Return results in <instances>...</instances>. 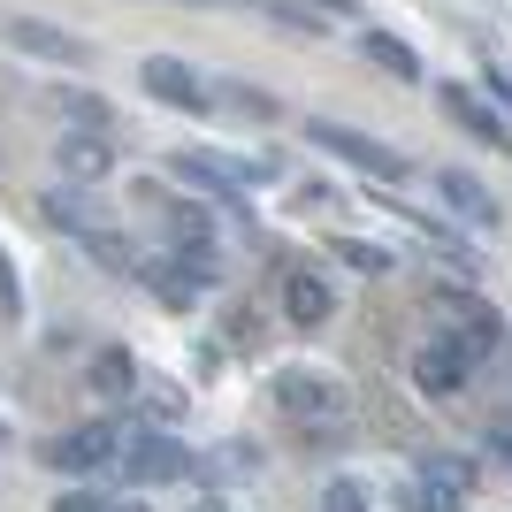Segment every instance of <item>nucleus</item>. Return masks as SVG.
<instances>
[{
    "label": "nucleus",
    "instance_id": "1",
    "mask_svg": "<svg viewBox=\"0 0 512 512\" xmlns=\"http://www.w3.org/2000/svg\"><path fill=\"white\" fill-rule=\"evenodd\" d=\"M115 474H123V490H153V482H192L199 459L176 444V436H161V428H123Z\"/></svg>",
    "mask_w": 512,
    "mask_h": 512
},
{
    "label": "nucleus",
    "instance_id": "2",
    "mask_svg": "<svg viewBox=\"0 0 512 512\" xmlns=\"http://www.w3.org/2000/svg\"><path fill=\"white\" fill-rule=\"evenodd\" d=\"M169 176H184V184H199V192L214 199H245L253 184H268V161H245V153H207V146H176L169 153Z\"/></svg>",
    "mask_w": 512,
    "mask_h": 512
},
{
    "label": "nucleus",
    "instance_id": "3",
    "mask_svg": "<svg viewBox=\"0 0 512 512\" xmlns=\"http://www.w3.org/2000/svg\"><path fill=\"white\" fill-rule=\"evenodd\" d=\"M306 138H314L321 153H337V161H352L360 176H375V184H406L413 161L398 146H383V138H367V130H344V123H321V115H306Z\"/></svg>",
    "mask_w": 512,
    "mask_h": 512
},
{
    "label": "nucleus",
    "instance_id": "4",
    "mask_svg": "<svg viewBox=\"0 0 512 512\" xmlns=\"http://www.w3.org/2000/svg\"><path fill=\"white\" fill-rule=\"evenodd\" d=\"M130 276L146 283L161 306H176V314H184V306H199V299L214 291V276H222V268H214V260H184V253H169V260L138 253V268H130Z\"/></svg>",
    "mask_w": 512,
    "mask_h": 512
},
{
    "label": "nucleus",
    "instance_id": "5",
    "mask_svg": "<svg viewBox=\"0 0 512 512\" xmlns=\"http://www.w3.org/2000/svg\"><path fill=\"white\" fill-rule=\"evenodd\" d=\"M138 85H146L161 107H176V115H207L214 107V85L192 62H176V54H146V62H138Z\"/></svg>",
    "mask_w": 512,
    "mask_h": 512
},
{
    "label": "nucleus",
    "instance_id": "6",
    "mask_svg": "<svg viewBox=\"0 0 512 512\" xmlns=\"http://www.w3.org/2000/svg\"><path fill=\"white\" fill-rule=\"evenodd\" d=\"M436 306H444L451 344H459L467 360H490L497 344H505V321H497V306H490V299H474V291H436Z\"/></svg>",
    "mask_w": 512,
    "mask_h": 512
},
{
    "label": "nucleus",
    "instance_id": "7",
    "mask_svg": "<svg viewBox=\"0 0 512 512\" xmlns=\"http://www.w3.org/2000/svg\"><path fill=\"white\" fill-rule=\"evenodd\" d=\"M467 490H474V459H459V451H428L413 512H459V505H467Z\"/></svg>",
    "mask_w": 512,
    "mask_h": 512
},
{
    "label": "nucleus",
    "instance_id": "8",
    "mask_svg": "<svg viewBox=\"0 0 512 512\" xmlns=\"http://www.w3.org/2000/svg\"><path fill=\"white\" fill-rule=\"evenodd\" d=\"M276 406H283V413H299V421H329V428H337L352 398H344L329 375H299V367H291V375H276Z\"/></svg>",
    "mask_w": 512,
    "mask_h": 512
},
{
    "label": "nucleus",
    "instance_id": "9",
    "mask_svg": "<svg viewBox=\"0 0 512 512\" xmlns=\"http://www.w3.org/2000/svg\"><path fill=\"white\" fill-rule=\"evenodd\" d=\"M413 383H421L428 398H459V390L474 383V360L451 337H428L421 352H413Z\"/></svg>",
    "mask_w": 512,
    "mask_h": 512
},
{
    "label": "nucleus",
    "instance_id": "10",
    "mask_svg": "<svg viewBox=\"0 0 512 512\" xmlns=\"http://www.w3.org/2000/svg\"><path fill=\"white\" fill-rule=\"evenodd\" d=\"M146 199H153V214L169 222V253L214 260V222H207V207H192V199H169V192H146Z\"/></svg>",
    "mask_w": 512,
    "mask_h": 512
},
{
    "label": "nucleus",
    "instance_id": "11",
    "mask_svg": "<svg viewBox=\"0 0 512 512\" xmlns=\"http://www.w3.org/2000/svg\"><path fill=\"white\" fill-rule=\"evenodd\" d=\"M115 451H123V428L92 421V428H69L62 444H54V467L62 474H100V467H115Z\"/></svg>",
    "mask_w": 512,
    "mask_h": 512
},
{
    "label": "nucleus",
    "instance_id": "12",
    "mask_svg": "<svg viewBox=\"0 0 512 512\" xmlns=\"http://www.w3.org/2000/svg\"><path fill=\"white\" fill-rule=\"evenodd\" d=\"M100 176H115V146H107V130H69L62 138V184H100Z\"/></svg>",
    "mask_w": 512,
    "mask_h": 512
},
{
    "label": "nucleus",
    "instance_id": "13",
    "mask_svg": "<svg viewBox=\"0 0 512 512\" xmlns=\"http://www.w3.org/2000/svg\"><path fill=\"white\" fill-rule=\"evenodd\" d=\"M283 314L299 321V329H321V321L337 314V291H329V276H314V268H291V276H283Z\"/></svg>",
    "mask_w": 512,
    "mask_h": 512
},
{
    "label": "nucleus",
    "instance_id": "14",
    "mask_svg": "<svg viewBox=\"0 0 512 512\" xmlns=\"http://www.w3.org/2000/svg\"><path fill=\"white\" fill-rule=\"evenodd\" d=\"M8 46L39 54V62H85V39H69V31H54V23H39V16H16V23H8Z\"/></svg>",
    "mask_w": 512,
    "mask_h": 512
},
{
    "label": "nucleus",
    "instance_id": "15",
    "mask_svg": "<svg viewBox=\"0 0 512 512\" xmlns=\"http://www.w3.org/2000/svg\"><path fill=\"white\" fill-rule=\"evenodd\" d=\"M360 54L375 69H390V77H398V85H421L428 69H421V54H413L406 39H398V31H360Z\"/></svg>",
    "mask_w": 512,
    "mask_h": 512
},
{
    "label": "nucleus",
    "instance_id": "16",
    "mask_svg": "<svg viewBox=\"0 0 512 512\" xmlns=\"http://www.w3.org/2000/svg\"><path fill=\"white\" fill-rule=\"evenodd\" d=\"M436 192H444L451 207L467 214L474 230H490V222H497V199L482 192V176H467V169H444V176H436Z\"/></svg>",
    "mask_w": 512,
    "mask_h": 512
},
{
    "label": "nucleus",
    "instance_id": "17",
    "mask_svg": "<svg viewBox=\"0 0 512 512\" xmlns=\"http://www.w3.org/2000/svg\"><path fill=\"white\" fill-rule=\"evenodd\" d=\"M444 115H451L459 130H474V138H505V115H497V107H482L467 85H444Z\"/></svg>",
    "mask_w": 512,
    "mask_h": 512
},
{
    "label": "nucleus",
    "instance_id": "18",
    "mask_svg": "<svg viewBox=\"0 0 512 512\" xmlns=\"http://www.w3.org/2000/svg\"><path fill=\"white\" fill-rule=\"evenodd\" d=\"M92 390H100V398H130V390H138V360H130L123 344H107L100 360H92Z\"/></svg>",
    "mask_w": 512,
    "mask_h": 512
},
{
    "label": "nucleus",
    "instance_id": "19",
    "mask_svg": "<svg viewBox=\"0 0 512 512\" xmlns=\"http://www.w3.org/2000/svg\"><path fill=\"white\" fill-rule=\"evenodd\" d=\"M214 107H230V115H253V123H276V115H283L276 92H260V85H222V92H214Z\"/></svg>",
    "mask_w": 512,
    "mask_h": 512
},
{
    "label": "nucleus",
    "instance_id": "20",
    "mask_svg": "<svg viewBox=\"0 0 512 512\" xmlns=\"http://www.w3.org/2000/svg\"><path fill=\"white\" fill-rule=\"evenodd\" d=\"M62 115H69L77 130H107V123H115L100 92H77V85H62Z\"/></svg>",
    "mask_w": 512,
    "mask_h": 512
},
{
    "label": "nucleus",
    "instance_id": "21",
    "mask_svg": "<svg viewBox=\"0 0 512 512\" xmlns=\"http://www.w3.org/2000/svg\"><path fill=\"white\" fill-rule=\"evenodd\" d=\"M337 260H344V268H360V276H383V268H390V253H383V245H367V237H337Z\"/></svg>",
    "mask_w": 512,
    "mask_h": 512
},
{
    "label": "nucleus",
    "instance_id": "22",
    "mask_svg": "<svg viewBox=\"0 0 512 512\" xmlns=\"http://www.w3.org/2000/svg\"><path fill=\"white\" fill-rule=\"evenodd\" d=\"M321 512H367V490L360 482H329V505Z\"/></svg>",
    "mask_w": 512,
    "mask_h": 512
},
{
    "label": "nucleus",
    "instance_id": "23",
    "mask_svg": "<svg viewBox=\"0 0 512 512\" xmlns=\"http://www.w3.org/2000/svg\"><path fill=\"white\" fill-rule=\"evenodd\" d=\"M54 512H115V505H100L92 490H62V497H54Z\"/></svg>",
    "mask_w": 512,
    "mask_h": 512
},
{
    "label": "nucleus",
    "instance_id": "24",
    "mask_svg": "<svg viewBox=\"0 0 512 512\" xmlns=\"http://www.w3.org/2000/svg\"><path fill=\"white\" fill-rule=\"evenodd\" d=\"M482 85H490V92H497V100H505V107H512V69H505V62H482Z\"/></svg>",
    "mask_w": 512,
    "mask_h": 512
},
{
    "label": "nucleus",
    "instance_id": "25",
    "mask_svg": "<svg viewBox=\"0 0 512 512\" xmlns=\"http://www.w3.org/2000/svg\"><path fill=\"white\" fill-rule=\"evenodd\" d=\"M184 413V390H153V421H176Z\"/></svg>",
    "mask_w": 512,
    "mask_h": 512
},
{
    "label": "nucleus",
    "instance_id": "26",
    "mask_svg": "<svg viewBox=\"0 0 512 512\" xmlns=\"http://www.w3.org/2000/svg\"><path fill=\"white\" fill-rule=\"evenodd\" d=\"M192 512H222V505H214V497H199V505H192Z\"/></svg>",
    "mask_w": 512,
    "mask_h": 512
},
{
    "label": "nucleus",
    "instance_id": "27",
    "mask_svg": "<svg viewBox=\"0 0 512 512\" xmlns=\"http://www.w3.org/2000/svg\"><path fill=\"white\" fill-rule=\"evenodd\" d=\"M115 512H153V505H138V497H130V505H115Z\"/></svg>",
    "mask_w": 512,
    "mask_h": 512
}]
</instances>
